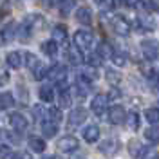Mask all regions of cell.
<instances>
[{
    "label": "cell",
    "instance_id": "obj_1",
    "mask_svg": "<svg viewBox=\"0 0 159 159\" xmlns=\"http://www.w3.org/2000/svg\"><path fill=\"white\" fill-rule=\"evenodd\" d=\"M92 43H94V34H92L90 31H87V29L76 31V34H74V45H76L78 49H81V51L90 49Z\"/></svg>",
    "mask_w": 159,
    "mask_h": 159
},
{
    "label": "cell",
    "instance_id": "obj_2",
    "mask_svg": "<svg viewBox=\"0 0 159 159\" xmlns=\"http://www.w3.org/2000/svg\"><path fill=\"white\" fill-rule=\"evenodd\" d=\"M141 51H143V56L148 61L159 58V43L156 40H143L141 42Z\"/></svg>",
    "mask_w": 159,
    "mask_h": 159
},
{
    "label": "cell",
    "instance_id": "obj_3",
    "mask_svg": "<svg viewBox=\"0 0 159 159\" xmlns=\"http://www.w3.org/2000/svg\"><path fill=\"white\" fill-rule=\"evenodd\" d=\"M107 105H109V98H107V94H96L92 101H90V110L96 114V116H103L105 112H107Z\"/></svg>",
    "mask_w": 159,
    "mask_h": 159
},
{
    "label": "cell",
    "instance_id": "obj_4",
    "mask_svg": "<svg viewBox=\"0 0 159 159\" xmlns=\"http://www.w3.org/2000/svg\"><path fill=\"white\" fill-rule=\"evenodd\" d=\"M119 150V141L114 138L110 139H105L101 145H99V152L103 154V156H109V157H112V156H116Z\"/></svg>",
    "mask_w": 159,
    "mask_h": 159
},
{
    "label": "cell",
    "instance_id": "obj_5",
    "mask_svg": "<svg viewBox=\"0 0 159 159\" xmlns=\"http://www.w3.org/2000/svg\"><path fill=\"white\" fill-rule=\"evenodd\" d=\"M83 121H87V110L78 107V109H72L69 114V127L74 129V127H80Z\"/></svg>",
    "mask_w": 159,
    "mask_h": 159
},
{
    "label": "cell",
    "instance_id": "obj_6",
    "mask_svg": "<svg viewBox=\"0 0 159 159\" xmlns=\"http://www.w3.org/2000/svg\"><path fill=\"white\" fill-rule=\"evenodd\" d=\"M80 143L78 139L74 138V136H63V138L58 141V150H61V152H74V150H78Z\"/></svg>",
    "mask_w": 159,
    "mask_h": 159
},
{
    "label": "cell",
    "instance_id": "obj_7",
    "mask_svg": "<svg viewBox=\"0 0 159 159\" xmlns=\"http://www.w3.org/2000/svg\"><path fill=\"white\" fill-rule=\"evenodd\" d=\"M125 118H127V112L121 105H114L109 109V121L112 125H121L125 121Z\"/></svg>",
    "mask_w": 159,
    "mask_h": 159
},
{
    "label": "cell",
    "instance_id": "obj_8",
    "mask_svg": "<svg viewBox=\"0 0 159 159\" xmlns=\"http://www.w3.org/2000/svg\"><path fill=\"white\" fill-rule=\"evenodd\" d=\"M9 123L11 127H13V130L15 132H24V130L27 129V119H25V116L24 114H20V112H13L9 116Z\"/></svg>",
    "mask_w": 159,
    "mask_h": 159
},
{
    "label": "cell",
    "instance_id": "obj_9",
    "mask_svg": "<svg viewBox=\"0 0 159 159\" xmlns=\"http://www.w3.org/2000/svg\"><path fill=\"white\" fill-rule=\"evenodd\" d=\"M65 76H67V67L61 63H56L51 69H47V78H51L52 81H61L65 80Z\"/></svg>",
    "mask_w": 159,
    "mask_h": 159
},
{
    "label": "cell",
    "instance_id": "obj_10",
    "mask_svg": "<svg viewBox=\"0 0 159 159\" xmlns=\"http://www.w3.org/2000/svg\"><path fill=\"white\" fill-rule=\"evenodd\" d=\"M112 29L116 31L118 34H121V36H127L130 33V24L123 16H114L112 18Z\"/></svg>",
    "mask_w": 159,
    "mask_h": 159
},
{
    "label": "cell",
    "instance_id": "obj_11",
    "mask_svg": "<svg viewBox=\"0 0 159 159\" xmlns=\"http://www.w3.org/2000/svg\"><path fill=\"white\" fill-rule=\"evenodd\" d=\"M42 132L45 138H54L58 134V123H54L51 119H43L42 121Z\"/></svg>",
    "mask_w": 159,
    "mask_h": 159
},
{
    "label": "cell",
    "instance_id": "obj_12",
    "mask_svg": "<svg viewBox=\"0 0 159 159\" xmlns=\"http://www.w3.org/2000/svg\"><path fill=\"white\" fill-rule=\"evenodd\" d=\"M76 20H78L80 24H83V25H90L92 24V11L89 9V7H80L78 11H76Z\"/></svg>",
    "mask_w": 159,
    "mask_h": 159
},
{
    "label": "cell",
    "instance_id": "obj_13",
    "mask_svg": "<svg viewBox=\"0 0 159 159\" xmlns=\"http://www.w3.org/2000/svg\"><path fill=\"white\" fill-rule=\"evenodd\" d=\"M83 139L87 141V143H96L99 139V129L96 125H89V127H85L83 129Z\"/></svg>",
    "mask_w": 159,
    "mask_h": 159
},
{
    "label": "cell",
    "instance_id": "obj_14",
    "mask_svg": "<svg viewBox=\"0 0 159 159\" xmlns=\"http://www.w3.org/2000/svg\"><path fill=\"white\" fill-rule=\"evenodd\" d=\"M29 148L33 150V152H36V154H42L43 150L47 148L45 139L38 138V136H31V138H29Z\"/></svg>",
    "mask_w": 159,
    "mask_h": 159
},
{
    "label": "cell",
    "instance_id": "obj_15",
    "mask_svg": "<svg viewBox=\"0 0 159 159\" xmlns=\"http://www.w3.org/2000/svg\"><path fill=\"white\" fill-rule=\"evenodd\" d=\"M2 34H4L6 42H11V40H15V36L18 34V25H16L15 22H7V24L4 25V29H2Z\"/></svg>",
    "mask_w": 159,
    "mask_h": 159
},
{
    "label": "cell",
    "instance_id": "obj_16",
    "mask_svg": "<svg viewBox=\"0 0 159 159\" xmlns=\"http://www.w3.org/2000/svg\"><path fill=\"white\" fill-rule=\"evenodd\" d=\"M6 61H7V65H9L11 69H20L22 67V54H20L18 51H11L6 56Z\"/></svg>",
    "mask_w": 159,
    "mask_h": 159
},
{
    "label": "cell",
    "instance_id": "obj_17",
    "mask_svg": "<svg viewBox=\"0 0 159 159\" xmlns=\"http://www.w3.org/2000/svg\"><path fill=\"white\" fill-rule=\"evenodd\" d=\"M67 54H69V61L72 65H80V63H83V54H81V49H78L76 45H70L69 51H67Z\"/></svg>",
    "mask_w": 159,
    "mask_h": 159
},
{
    "label": "cell",
    "instance_id": "obj_18",
    "mask_svg": "<svg viewBox=\"0 0 159 159\" xmlns=\"http://www.w3.org/2000/svg\"><path fill=\"white\" fill-rule=\"evenodd\" d=\"M58 105L61 107V109H69L70 105H72V94H70L69 89L60 90V94H58Z\"/></svg>",
    "mask_w": 159,
    "mask_h": 159
},
{
    "label": "cell",
    "instance_id": "obj_19",
    "mask_svg": "<svg viewBox=\"0 0 159 159\" xmlns=\"http://www.w3.org/2000/svg\"><path fill=\"white\" fill-rule=\"evenodd\" d=\"M58 42H54V40H47V42H43L42 43V51H43V54H47V56H56L58 54Z\"/></svg>",
    "mask_w": 159,
    "mask_h": 159
},
{
    "label": "cell",
    "instance_id": "obj_20",
    "mask_svg": "<svg viewBox=\"0 0 159 159\" xmlns=\"http://www.w3.org/2000/svg\"><path fill=\"white\" fill-rule=\"evenodd\" d=\"M38 96H40V99H42V101L51 103V101L54 99V90H52V87H51V85H43V87H40Z\"/></svg>",
    "mask_w": 159,
    "mask_h": 159
},
{
    "label": "cell",
    "instance_id": "obj_21",
    "mask_svg": "<svg viewBox=\"0 0 159 159\" xmlns=\"http://www.w3.org/2000/svg\"><path fill=\"white\" fill-rule=\"evenodd\" d=\"M52 40L58 42V43L65 42V40H67V27H65V25H56V27L52 29Z\"/></svg>",
    "mask_w": 159,
    "mask_h": 159
},
{
    "label": "cell",
    "instance_id": "obj_22",
    "mask_svg": "<svg viewBox=\"0 0 159 159\" xmlns=\"http://www.w3.org/2000/svg\"><path fill=\"white\" fill-rule=\"evenodd\" d=\"M96 52H98V56L101 60H105V58H110L114 51H112V47H110V43H107V42H101V43L98 45V51H96Z\"/></svg>",
    "mask_w": 159,
    "mask_h": 159
},
{
    "label": "cell",
    "instance_id": "obj_23",
    "mask_svg": "<svg viewBox=\"0 0 159 159\" xmlns=\"http://www.w3.org/2000/svg\"><path fill=\"white\" fill-rule=\"evenodd\" d=\"M15 105V98H13V94L11 92H2L0 94V109H11Z\"/></svg>",
    "mask_w": 159,
    "mask_h": 159
},
{
    "label": "cell",
    "instance_id": "obj_24",
    "mask_svg": "<svg viewBox=\"0 0 159 159\" xmlns=\"http://www.w3.org/2000/svg\"><path fill=\"white\" fill-rule=\"evenodd\" d=\"M145 138L148 139L150 143H159V125H152L145 130Z\"/></svg>",
    "mask_w": 159,
    "mask_h": 159
},
{
    "label": "cell",
    "instance_id": "obj_25",
    "mask_svg": "<svg viewBox=\"0 0 159 159\" xmlns=\"http://www.w3.org/2000/svg\"><path fill=\"white\" fill-rule=\"evenodd\" d=\"M125 121H127V127H129L130 130H138L139 129V114L138 112H130V114H127V118H125Z\"/></svg>",
    "mask_w": 159,
    "mask_h": 159
},
{
    "label": "cell",
    "instance_id": "obj_26",
    "mask_svg": "<svg viewBox=\"0 0 159 159\" xmlns=\"http://www.w3.org/2000/svg\"><path fill=\"white\" fill-rule=\"evenodd\" d=\"M139 157L141 159H159V152L154 147H143L139 152Z\"/></svg>",
    "mask_w": 159,
    "mask_h": 159
},
{
    "label": "cell",
    "instance_id": "obj_27",
    "mask_svg": "<svg viewBox=\"0 0 159 159\" xmlns=\"http://www.w3.org/2000/svg\"><path fill=\"white\" fill-rule=\"evenodd\" d=\"M31 29H33V25L29 24V20H25L22 25H20V29H18V36L22 42H27L31 36Z\"/></svg>",
    "mask_w": 159,
    "mask_h": 159
},
{
    "label": "cell",
    "instance_id": "obj_28",
    "mask_svg": "<svg viewBox=\"0 0 159 159\" xmlns=\"http://www.w3.org/2000/svg\"><path fill=\"white\" fill-rule=\"evenodd\" d=\"M145 118L150 125H157L159 123V109H147L145 110Z\"/></svg>",
    "mask_w": 159,
    "mask_h": 159
},
{
    "label": "cell",
    "instance_id": "obj_29",
    "mask_svg": "<svg viewBox=\"0 0 159 159\" xmlns=\"http://www.w3.org/2000/svg\"><path fill=\"white\" fill-rule=\"evenodd\" d=\"M45 114H47V119H51V121H54V123L60 125V121H61V110L58 107H49Z\"/></svg>",
    "mask_w": 159,
    "mask_h": 159
},
{
    "label": "cell",
    "instance_id": "obj_30",
    "mask_svg": "<svg viewBox=\"0 0 159 159\" xmlns=\"http://www.w3.org/2000/svg\"><path fill=\"white\" fill-rule=\"evenodd\" d=\"M33 76H34V80H43L45 76H47V67L40 61L38 65L33 69Z\"/></svg>",
    "mask_w": 159,
    "mask_h": 159
},
{
    "label": "cell",
    "instance_id": "obj_31",
    "mask_svg": "<svg viewBox=\"0 0 159 159\" xmlns=\"http://www.w3.org/2000/svg\"><path fill=\"white\" fill-rule=\"evenodd\" d=\"M24 58H25V65H27V69H31V70L40 63V60L36 58V54H33V52H25Z\"/></svg>",
    "mask_w": 159,
    "mask_h": 159
},
{
    "label": "cell",
    "instance_id": "obj_32",
    "mask_svg": "<svg viewBox=\"0 0 159 159\" xmlns=\"http://www.w3.org/2000/svg\"><path fill=\"white\" fill-rule=\"evenodd\" d=\"M141 148H143V147H141V143L136 141V139H132V141L129 143V152H130V156H132V157H139Z\"/></svg>",
    "mask_w": 159,
    "mask_h": 159
},
{
    "label": "cell",
    "instance_id": "obj_33",
    "mask_svg": "<svg viewBox=\"0 0 159 159\" xmlns=\"http://www.w3.org/2000/svg\"><path fill=\"white\" fill-rule=\"evenodd\" d=\"M110 60L114 61V65H118V67H123V65L127 63V54H123V52H112Z\"/></svg>",
    "mask_w": 159,
    "mask_h": 159
},
{
    "label": "cell",
    "instance_id": "obj_34",
    "mask_svg": "<svg viewBox=\"0 0 159 159\" xmlns=\"http://www.w3.org/2000/svg\"><path fill=\"white\" fill-rule=\"evenodd\" d=\"M29 24L33 25V27H34V29H38V27H43L45 20H43V16H42V15H38V13H34V15H31Z\"/></svg>",
    "mask_w": 159,
    "mask_h": 159
},
{
    "label": "cell",
    "instance_id": "obj_35",
    "mask_svg": "<svg viewBox=\"0 0 159 159\" xmlns=\"http://www.w3.org/2000/svg\"><path fill=\"white\" fill-rule=\"evenodd\" d=\"M105 76H107V81H109L110 85H118L119 81H121V76H119L116 70H112V69L107 70V72H105Z\"/></svg>",
    "mask_w": 159,
    "mask_h": 159
},
{
    "label": "cell",
    "instance_id": "obj_36",
    "mask_svg": "<svg viewBox=\"0 0 159 159\" xmlns=\"http://www.w3.org/2000/svg\"><path fill=\"white\" fill-rule=\"evenodd\" d=\"M15 157V150H11L7 145H0V159H13Z\"/></svg>",
    "mask_w": 159,
    "mask_h": 159
},
{
    "label": "cell",
    "instance_id": "obj_37",
    "mask_svg": "<svg viewBox=\"0 0 159 159\" xmlns=\"http://www.w3.org/2000/svg\"><path fill=\"white\" fill-rule=\"evenodd\" d=\"M70 9H72V0H61L60 2V11H61L63 16H69Z\"/></svg>",
    "mask_w": 159,
    "mask_h": 159
},
{
    "label": "cell",
    "instance_id": "obj_38",
    "mask_svg": "<svg viewBox=\"0 0 159 159\" xmlns=\"http://www.w3.org/2000/svg\"><path fill=\"white\" fill-rule=\"evenodd\" d=\"M143 6H145V9L148 11V13L159 11V2L157 0H143Z\"/></svg>",
    "mask_w": 159,
    "mask_h": 159
},
{
    "label": "cell",
    "instance_id": "obj_39",
    "mask_svg": "<svg viewBox=\"0 0 159 159\" xmlns=\"http://www.w3.org/2000/svg\"><path fill=\"white\" fill-rule=\"evenodd\" d=\"M96 4H98L103 11H110V9L116 7V0H96Z\"/></svg>",
    "mask_w": 159,
    "mask_h": 159
},
{
    "label": "cell",
    "instance_id": "obj_40",
    "mask_svg": "<svg viewBox=\"0 0 159 159\" xmlns=\"http://www.w3.org/2000/svg\"><path fill=\"white\" fill-rule=\"evenodd\" d=\"M87 63H89L90 67H98L99 63H101V58L98 56V52H94V54H90L89 58H87Z\"/></svg>",
    "mask_w": 159,
    "mask_h": 159
},
{
    "label": "cell",
    "instance_id": "obj_41",
    "mask_svg": "<svg viewBox=\"0 0 159 159\" xmlns=\"http://www.w3.org/2000/svg\"><path fill=\"white\" fill-rule=\"evenodd\" d=\"M7 81H9V72L0 67V85H6Z\"/></svg>",
    "mask_w": 159,
    "mask_h": 159
},
{
    "label": "cell",
    "instance_id": "obj_42",
    "mask_svg": "<svg viewBox=\"0 0 159 159\" xmlns=\"http://www.w3.org/2000/svg\"><path fill=\"white\" fill-rule=\"evenodd\" d=\"M33 114H34V118L38 119V121H43V112H42V107L40 105L33 107Z\"/></svg>",
    "mask_w": 159,
    "mask_h": 159
},
{
    "label": "cell",
    "instance_id": "obj_43",
    "mask_svg": "<svg viewBox=\"0 0 159 159\" xmlns=\"http://www.w3.org/2000/svg\"><path fill=\"white\" fill-rule=\"evenodd\" d=\"M7 138H9L13 143H20V138L16 136V134H15V132H9V134H7Z\"/></svg>",
    "mask_w": 159,
    "mask_h": 159
},
{
    "label": "cell",
    "instance_id": "obj_44",
    "mask_svg": "<svg viewBox=\"0 0 159 159\" xmlns=\"http://www.w3.org/2000/svg\"><path fill=\"white\" fill-rule=\"evenodd\" d=\"M125 4H127L129 7H136V6L139 4V0H125Z\"/></svg>",
    "mask_w": 159,
    "mask_h": 159
},
{
    "label": "cell",
    "instance_id": "obj_45",
    "mask_svg": "<svg viewBox=\"0 0 159 159\" xmlns=\"http://www.w3.org/2000/svg\"><path fill=\"white\" fill-rule=\"evenodd\" d=\"M13 159H31V157L27 156V154H18V156H15Z\"/></svg>",
    "mask_w": 159,
    "mask_h": 159
},
{
    "label": "cell",
    "instance_id": "obj_46",
    "mask_svg": "<svg viewBox=\"0 0 159 159\" xmlns=\"http://www.w3.org/2000/svg\"><path fill=\"white\" fill-rule=\"evenodd\" d=\"M47 2H49L51 6H60V2H61V0H47Z\"/></svg>",
    "mask_w": 159,
    "mask_h": 159
},
{
    "label": "cell",
    "instance_id": "obj_47",
    "mask_svg": "<svg viewBox=\"0 0 159 159\" xmlns=\"http://www.w3.org/2000/svg\"><path fill=\"white\" fill-rule=\"evenodd\" d=\"M6 43V38H4V34H2V31H0V45H4Z\"/></svg>",
    "mask_w": 159,
    "mask_h": 159
},
{
    "label": "cell",
    "instance_id": "obj_48",
    "mask_svg": "<svg viewBox=\"0 0 159 159\" xmlns=\"http://www.w3.org/2000/svg\"><path fill=\"white\" fill-rule=\"evenodd\" d=\"M4 136H6V132H4V130H2V129H0V139H2V138H4Z\"/></svg>",
    "mask_w": 159,
    "mask_h": 159
},
{
    "label": "cell",
    "instance_id": "obj_49",
    "mask_svg": "<svg viewBox=\"0 0 159 159\" xmlns=\"http://www.w3.org/2000/svg\"><path fill=\"white\" fill-rule=\"evenodd\" d=\"M13 2H16V4H24V0H13Z\"/></svg>",
    "mask_w": 159,
    "mask_h": 159
},
{
    "label": "cell",
    "instance_id": "obj_50",
    "mask_svg": "<svg viewBox=\"0 0 159 159\" xmlns=\"http://www.w3.org/2000/svg\"><path fill=\"white\" fill-rule=\"evenodd\" d=\"M156 80H157V85H159V72H157V78H156Z\"/></svg>",
    "mask_w": 159,
    "mask_h": 159
},
{
    "label": "cell",
    "instance_id": "obj_51",
    "mask_svg": "<svg viewBox=\"0 0 159 159\" xmlns=\"http://www.w3.org/2000/svg\"><path fill=\"white\" fill-rule=\"evenodd\" d=\"M43 159H52V157H43Z\"/></svg>",
    "mask_w": 159,
    "mask_h": 159
},
{
    "label": "cell",
    "instance_id": "obj_52",
    "mask_svg": "<svg viewBox=\"0 0 159 159\" xmlns=\"http://www.w3.org/2000/svg\"><path fill=\"white\" fill-rule=\"evenodd\" d=\"M157 105H159V99H157Z\"/></svg>",
    "mask_w": 159,
    "mask_h": 159
}]
</instances>
